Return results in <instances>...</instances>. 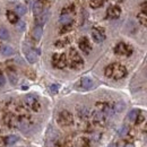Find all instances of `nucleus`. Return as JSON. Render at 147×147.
Instances as JSON below:
<instances>
[{"mask_svg": "<svg viewBox=\"0 0 147 147\" xmlns=\"http://www.w3.org/2000/svg\"><path fill=\"white\" fill-rule=\"evenodd\" d=\"M113 108H114V112H121L125 109V103L123 102H118L113 105Z\"/></svg>", "mask_w": 147, "mask_h": 147, "instance_id": "c756f323", "label": "nucleus"}, {"mask_svg": "<svg viewBox=\"0 0 147 147\" xmlns=\"http://www.w3.org/2000/svg\"><path fill=\"white\" fill-rule=\"evenodd\" d=\"M26 1H28V0H26Z\"/></svg>", "mask_w": 147, "mask_h": 147, "instance_id": "a19ab883", "label": "nucleus"}, {"mask_svg": "<svg viewBox=\"0 0 147 147\" xmlns=\"http://www.w3.org/2000/svg\"><path fill=\"white\" fill-rule=\"evenodd\" d=\"M50 92L52 93V94H57V93L59 92V85L58 84H52L50 86Z\"/></svg>", "mask_w": 147, "mask_h": 147, "instance_id": "72a5a7b5", "label": "nucleus"}, {"mask_svg": "<svg viewBox=\"0 0 147 147\" xmlns=\"http://www.w3.org/2000/svg\"><path fill=\"white\" fill-rule=\"evenodd\" d=\"M49 18V11L48 10H44V11H42L38 16H36V26H42V25H44L45 23H47V20Z\"/></svg>", "mask_w": 147, "mask_h": 147, "instance_id": "dca6fc26", "label": "nucleus"}, {"mask_svg": "<svg viewBox=\"0 0 147 147\" xmlns=\"http://www.w3.org/2000/svg\"><path fill=\"white\" fill-rule=\"evenodd\" d=\"M91 144V140L87 137H80L78 139V146L79 147H88Z\"/></svg>", "mask_w": 147, "mask_h": 147, "instance_id": "5701e85b", "label": "nucleus"}, {"mask_svg": "<svg viewBox=\"0 0 147 147\" xmlns=\"http://www.w3.org/2000/svg\"><path fill=\"white\" fill-rule=\"evenodd\" d=\"M8 77H9V79H10V83L11 84H16L17 83V75L14 73V71H11V70H8Z\"/></svg>", "mask_w": 147, "mask_h": 147, "instance_id": "c85d7f7f", "label": "nucleus"}, {"mask_svg": "<svg viewBox=\"0 0 147 147\" xmlns=\"http://www.w3.org/2000/svg\"><path fill=\"white\" fill-rule=\"evenodd\" d=\"M42 34H43V28H42V26H35V27H34V30H33V33H32L33 38L37 42V41H40V40H41Z\"/></svg>", "mask_w": 147, "mask_h": 147, "instance_id": "6ab92c4d", "label": "nucleus"}, {"mask_svg": "<svg viewBox=\"0 0 147 147\" xmlns=\"http://www.w3.org/2000/svg\"><path fill=\"white\" fill-rule=\"evenodd\" d=\"M104 75L108 78H113V79H121L127 75V69L125 66L120 65V63H112L109 65L105 70Z\"/></svg>", "mask_w": 147, "mask_h": 147, "instance_id": "f257e3e1", "label": "nucleus"}, {"mask_svg": "<svg viewBox=\"0 0 147 147\" xmlns=\"http://www.w3.org/2000/svg\"><path fill=\"white\" fill-rule=\"evenodd\" d=\"M1 48H2V45H1V43H0V51H1Z\"/></svg>", "mask_w": 147, "mask_h": 147, "instance_id": "ea45409f", "label": "nucleus"}, {"mask_svg": "<svg viewBox=\"0 0 147 147\" xmlns=\"http://www.w3.org/2000/svg\"><path fill=\"white\" fill-rule=\"evenodd\" d=\"M76 112H77V115H78L80 119H83V120L88 119L90 115H91L90 110H88L86 107H84V105H79V107H77V108H76Z\"/></svg>", "mask_w": 147, "mask_h": 147, "instance_id": "2eb2a0df", "label": "nucleus"}, {"mask_svg": "<svg viewBox=\"0 0 147 147\" xmlns=\"http://www.w3.org/2000/svg\"><path fill=\"white\" fill-rule=\"evenodd\" d=\"M57 122L61 127H70L74 123L73 114L67 110H63L58 113L57 115Z\"/></svg>", "mask_w": 147, "mask_h": 147, "instance_id": "f03ea898", "label": "nucleus"}, {"mask_svg": "<svg viewBox=\"0 0 147 147\" xmlns=\"http://www.w3.org/2000/svg\"><path fill=\"white\" fill-rule=\"evenodd\" d=\"M107 15L111 19L118 18L121 15V9H120L119 6H111V7H109V9L107 11Z\"/></svg>", "mask_w": 147, "mask_h": 147, "instance_id": "4468645a", "label": "nucleus"}, {"mask_svg": "<svg viewBox=\"0 0 147 147\" xmlns=\"http://www.w3.org/2000/svg\"><path fill=\"white\" fill-rule=\"evenodd\" d=\"M32 10H33V14L35 15V17L38 16L42 11H43V6H42V2L41 1H34V3H33V6H32Z\"/></svg>", "mask_w": 147, "mask_h": 147, "instance_id": "a211bd4d", "label": "nucleus"}, {"mask_svg": "<svg viewBox=\"0 0 147 147\" xmlns=\"http://www.w3.org/2000/svg\"><path fill=\"white\" fill-rule=\"evenodd\" d=\"M96 108L98 109V111L103 112L105 115H112L114 113L113 104H110L108 102H97L96 103Z\"/></svg>", "mask_w": 147, "mask_h": 147, "instance_id": "1a4fd4ad", "label": "nucleus"}, {"mask_svg": "<svg viewBox=\"0 0 147 147\" xmlns=\"http://www.w3.org/2000/svg\"><path fill=\"white\" fill-rule=\"evenodd\" d=\"M67 44H69V38H62V40H58L55 43V45L57 48H63Z\"/></svg>", "mask_w": 147, "mask_h": 147, "instance_id": "bb28decb", "label": "nucleus"}, {"mask_svg": "<svg viewBox=\"0 0 147 147\" xmlns=\"http://www.w3.org/2000/svg\"><path fill=\"white\" fill-rule=\"evenodd\" d=\"M69 31H71V24H68V25H62V27H61V30H60V34L68 33Z\"/></svg>", "mask_w": 147, "mask_h": 147, "instance_id": "2f4dec72", "label": "nucleus"}, {"mask_svg": "<svg viewBox=\"0 0 147 147\" xmlns=\"http://www.w3.org/2000/svg\"><path fill=\"white\" fill-rule=\"evenodd\" d=\"M92 38L95 43H102L105 40V34L102 28H94L92 31Z\"/></svg>", "mask_w": 147, "mask_h": 147, "instance_id": "ddd939ff", "label": "nucleus"}, {"mask_svg": "<svg viewBox=\"0 0 147 147\" xmlns=\"http://www.w3.org/2000/svg\"><path fill=\"white\" fill-rule=\"evenodd\" d=\"M144 130H145V131H146V132H147V123H146V125H145V127H144Z\"/></svg>", "mask_w": 147, "mask_h": 147, "instance_id": "58836bf2", "label": "nucleus"}, {"mask_svg": "<svg viewBox=\"0 0 147 147\" xmlns=\"http://www.w3.org/2000/svg\"><path fill=\"white\" fill-rule=\"evenodd\" d=\"M7 19L9 20V23L11 24H17L18 23V15L11 10L7 11Z\"/></svg>", "mask_w": 147, "mask_h": 147, "instance_id": "aec40b11", "label": "nucleus"}, {"mask_svg": "<svg viewBox=\"0 0 147 147\" xmlns=\"http://www.w3.org/2000/svg\"><path fill=\"white\" fill-rule=\"evenodd\" d=\"M69 63H70V67L73 69H79L84 65L83 58L77 52V50L74 49V48H71L69 50Z\"/></svg>", "mask_w": 147, "mask_h": 147, "instance_id": "7ed1b4c3", "label": "nucleus"}, {"mask_svg": "<svg viewBox=\"0 0 147 147\" xmlns=\"http://www.w3.org/2000/svg\"><path fill=\"white\" fill-rule=\"evenodd\" d=\"M73 19L70 15H61L60 18H59V23L62 24V25H68V24H71Z\"/></svg>", "mask_w": 147, "mask_h": 147, "instance_id": "4be33fe9", "label": "nucleus"}, {"mask_svg": "<svg viewBox=\"0 0 147 147\" xmlns=\"http://www.w3.org/2000/svg\"><path fill=\"white\" fill-rule=\"evenodd\" d=\"M68 60L65 53H55L52 57V65L58 69H62L67 66Z\"/></svg>", "mask_w": 147, "mask_h": 147, "instance_id": "39448f33", "label": "nucleus"}, {"mask_svg": "<svg viewBox=\"0 0 147 147\" xmlns=\"http://www.w3.org/2000/svg\"><path fill=\"white\" fill-rule=\"evenodd\" d=\"M6 84V78H5V75L0 71V86H3Z\"/></svg>", "mask_w": 147, "mask_h": 147, "instance_id": "f704fd0d", "label": "nucleus"}, {"mask_svg": "<svg viewBox=\"0 0 147 147\" xmlns=\"http://www.w3.org/2000/svg\"><path fill=\"white\" fill-rule=\"evenodd\" d=\"M16 26H17V30H18L19 32H24V30H25V23L24 22L18 20V23L16 24Z\"/></svg>", "mask_w": 147, "mask_h": 147, "instance_id": "473e14b6", "label": "nucleus"}, {"mask_svg": "<svg viewBox=\"0 0 147 147\" xmlns=\"http://www.w3.org/2000/svg\"><path fill=\"white\" fill-rule=\"evenodd\" d=\"M18 139H19L18 136H16V135H9V136H6V137L2 139V144L10 146V145H14L15 143H17Z\"/></svg>", "mask_w": 147, "mask_h": 147, "instance_id": "f3484780", "label": "nucleus"}, {"mask_svg": "<svg viewBox=\"0 0 147 147\" xmlns=\"http://www.w3.org/2000/svg\"><path fill=\"white\" fill-rule=\"evenodd\" d=\"M78 47H79L80 51H83L85 55H88V53L91 52V50H92V47H91L90 41H88L87 37H82V38H79V41H78Z\"/></svg>", "mask_w": 147, "mask_h": 147, "instance_id": "9b49d317", "label": "nucleus"}, {"mask_svg": "<svg viewBox=\"0 0 147 147\" xmlns=\"http://www.w3.org/2000/svg\"><path fill=\"white\" fill-rule=\"evenodd\" d=\"M137 19H138V22H139L140 24L146 25L147 26V13H145V11L139 13V14L137 15Z\"/></svg>", "mask_w": 147, "mask_h": 147, "instance_id": "b1692460", "label": "nucleus"}, {"mask_svg": "<svg viewBox=\"0 0 147 147\" xmlns=\"http://www.w3.org/2000/svg\"><path fill=\"white\" fill-rule=\"evenodd\" d=\"M1 53L5 55V57H9V55H14V49L10 47V45H3L1 48Z\"/></svg>", "mask_w": 147, "mask_h": 147, "instance_id": "412c9836", "label": "nucleus"}, {"mask_svg": "<svg viewBox=\"0 0 147 147\" xmlns=\"http://www.w3.org/2000/svg\"><path fill=\"white\" fill-rule=\"evenodd\" d=\"M8 38H9V32H8V30L5 28V27H0V40L6 41Z\"/></svg>", "mask_w": 147, "mask_h": 147, "instance_id": "a878e982", "label": "nucleus"}, {"mask_svg": "<svg viewBox=\"0 0 147 147\" xmlns=\"http://www.w3.org/2000/svg\"><path fill=\"white\" fill-rule=\"evenodd\" d=\"M125 147H135V146H134L132 144H127V145H126Z\"/></svg>", "mask_w": 147, "mask_h": 147, "instance_id": "e433bc0d", "label": "nucleus"}, {"mask_svg": "<svg viewBox=\"0 0 147 147\" xmlns=\"http://www.w3.org/2000/svg\"><path fill=\"white\" fill-rule=\"evenodd\" d=\"M139 110H131L130 112L128 113V119L130 121H132V122H135L136 121V119H137V117L139 115Z\"/></svg>", "mask_w": 147, "mask_h": 147, "instance_id": "393cba45", "label": "nucleus"}, {"mask_svg": "<svg viewBox=\"0 0 147 147\" xmlns=\"http://www.w3.org/2000/svg\"><path fill=\"white\" fill-rule=\"evenodd\" d=\"M118 132H119V136H121V137H125V136H126V135H127V134L129 132V127L125 125V126H122L121 128L119 129V131H118Z\"/></svg>", "mask_w": 147, "mask_h": 147, "instance_id": "7c9ffc66", "label": "nucleus"}, {"mask_svg": "<svg viewBox=\"0 0 147 147\" xmlns=\"http://www.w3.org/2000/svg\"><path fill=\"white\" fill-rule=\"evenodd\" d=\"M144 121V117H143V114H140L139 113V115L137 117V119H136V121H135V123H137V125H139V123H142Z\"/></svg>", "mask_w": 147, "mask_h": 147, "instance_id": "c9c22d12", "label": "nucleus"}, {"mask_svg": "<svg viewBox=\"0 0 147 147\" xmlns=\"http://www.w3.org/2000/svg\"><path fill=\"white\" fill-rule=\"evenodd\" d=\"M75 87L78 91H90L94 87V82L90 77H83L76 83Z\"/></svg>", "mask_w": 147, "mask_h": 147, "instance_id": "20e7f679", "label": "nucleus"}, {"mask_svg": "<svg viewBox=\"0 0 147 147\" xmlns=\"http://www.w3.org/2000/svg\"><path fill=\"white\" fill-rule=\"evenodd\" d=\"M23 50H24L25 57H26V59H27V61H28L30 63H34V62H36L38 55H37V52L34 50V49L30 48L27 44H24V45H23Z\"/></svg>", "mask_w": 147, "mask_h": 147, "instance_id": "423d86ee", "label": "nucleus"}, {"mask_svg": "<svg viewBox=\"0 0 147 147\" xmlns=\"http://www.w3.org/2000/svg\"><path fill=\"white\" fill-rule=\"evenodd\" d=\"M16 127H18L20 130H24V131H27L30 127H31V121L28 118L22 115V117H18L16 119Z\"/></svg>", "mask_w": 147, "mask_h": 147, "instance_id": "9d476101", "label": "nucleus"}, {"mask_svg": "<svg viewBox=\"0 0 147 147\" xmlns=\"http://www.w3.org/2000/svg\"><path fill=\"white\" fill-rule=\"evenodd\" d=\"M114 52L119 55H130L131 52H132V50H131V48L129 47L128 44H126L123 42H120V43H118L115 45Z\"/></svg>", "mask_w": 147, "mask_h": 147, "instance_id": "6e6552de", "label": "nucleus"}, {"mask_svg": "<svg viewBox=\"0 0 147 147\" xmlns=\"http://www.w3.org/2000/svg\"><path fill=\"white\" fill-rule=\"evenodd\" d=\"M26 11H27V9H26L25 6H23V5H17V6H16V14H17V15L23 16V15L26 14Z\"/></svg>", "mask_w": 147, "mask_h": 147, "instance_id": "cd10ccee", "label": "nucleus"}, {"mask_svg": "<svg viewBox=\"0 0 147 147\" xmlns=\"http://www.w3.org/2000/svg\"><path fill=\"white\" fill-rule=\"evenodd\" d=\"M92 118L94 123L100 125V126H103L105 123V120H107V115L101 111H94L92 113Z\"/></svg>", "mask_w": 147, "mask_h": 147, "instance_id": "f8f14e48", "label": "nucleus"}, {"mask_svg": "<svg viewBox=\"0 0 147 147\" xmlns=\"http://www.w3.org/2000/svg\"><path fill=\"white\" fill-rule=\"evenodd\" d=\"M25 103L33 111H38L41 109V104H40L37 97L33 94H28L25 96Z\"/></svg>", "mask_w": 147, "mask_h": 147, "instance_id": "0eeeda50", "label": "nucleus"}, {"mask_svg": "<svg viewBox=\"0 0 147 147\" xmlns=\"http://www.w3.org/2000/svg\"><path fill=\"white\" fill-rule=\"evenodd\" d=\"M109 147H117V145H115V144H110Z\"/></svg>", "mask_w": 147, "mask_h": 147, "instance_id": "4c0bfd02", "label": "nucleus"}]
</instances>
